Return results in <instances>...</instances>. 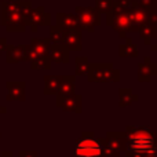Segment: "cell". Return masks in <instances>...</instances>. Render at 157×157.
Here are the masks:
<instances>
[{
	"mask_svg": "<svg viewBox=\"0 0 157 157\" xmlns=\"http://www.w3.org/2000/svg\"><path fill=\"white\" fill-rule=\"evenodd\" d=\"M138 99H139V97L131 88H120L119 90V106L120 108L131 106Z\"/></svg>",
	"mask_w": 157,
	"mask_h": 157,
	"instance_id": "44dd1931",
	"label": "cell"
},
{
	"mask_svg": "<svg viewBox=\"0 0 157 157\" xmlns=\"http://www.w3.org/2000/svg\"><path fill=\"white\" fill-rule=\"evenodd\" d=\"M40 26H51V14L47 13L43 6L33 8L29 19L26 21V28L30 32H37Z\"/></svg>",
	"mask_w": 157,
	"mask_h": 157,
	"instance_id": "52a82bcc",
	"label": "cell"
},
{
	"mask_svg": "<svg viewBox=\"0 0 157 157\" xmlns=\"http://www.w3.org/2000/svg\"><path fill=\"white\" fill-rule=\"evenodd\" d=\"M103 138H97L94 132L84 131L75 145V157H102Z\"/></svg>",
	"mask_w": 157,
	"mask_h": 157,
	"instance_id": "3957f363",
	"label": "cell"
},
{
	"mask_svg": "<svg viewBox=\"0 0 157 157\" xmlns=\"http://www.w3.org/2000/svg\"><path fill=\"white\" fill-rule=\"evenodd\" d=\"M19 11H21V15L22 18L25 19V22L29 19L30 14H32L33 11V7H32V3L29 2V0H21L19 2Z\"/></svg>",
	"mask_w": 157,
	"mask_h": 157,
	"instance_id": "4316f807",
	"label": "cell"
},
{
	"mask_svg": "<svg viewBox=\"0 0 157 157\" xmlns=\"http://www.w3.org/2000/svg\"><path fill=\"white\" fill-rule=\"evenodd\" d=\"M62 75H48L44 76V94L46 95H58L62 84Z\"/></svg>",
	"mask_w": 157,
	"mask_h": 157,
	"instance_id": "ac0fdd59",
	"label": "cell"
},
{
	"mask_svg": "<svg viewBox=\"0 0 157 157\" xmlns=\"http://www.w3.org/2000/svg\"><path fill=\"white\" fill-rule=\"evenodd\" d=\"M7 47H8L7 39H6V37H0V55H2V52H6Z\"/></svg>",
	"mask_w": 157,
	"mask_h": 157,
	"instance_id": "4dcf8cb0",
	"label": "cell"
},
{
	"mask_svg": "<svg viewBox=\"0 0 157 157\" xmlns=\"http://www.w3.org/2000/svg\"><path fill=\"white\" fill-rule=\"evenodd\" d=\"M94 2H95V8L98 10L99 14L110 13L114 4V0H94Z\"/></svg>",
	"mask_w": 157,
	"mask_h": 157,
	"instance_id": "484cf974",
	"label": "cell"
},
{
	"mask_svg": "<svg viewBox=\"0 0 157 157\" xmlns=\"http://www.w3.org/2000/svg\"><path fill=\"white\" fill-rule=\"evenodd\" d=\"M127 136L128 157H157V134L149 127L128 125L124 131Z\"/></svg>",
	"mask_w": 157,
	"mask_h": 157,
	"instance_id": "6da1fadb",
	"label": "cell"
},
{
	"mask_svg": "<svg viewBox=\"0 0 157 157\" xmlns=\"http://www.w3.org/2000/svg\"><path fill=\"white\" fill-rule=\"evenodd\" d=\"M81 29H76V30H69L66 32L65 36V44L69 48V51H81L83 50V39H81Z\"/></svg>",
	"mask_w": 157,
	"mask_h": 157,
	"instance_id": "e0dca14e",
	"label": "cell"
},
{
	"mask_svg": "<svg viewBox=\"0 0 157 157\" xmlns=\"http://www.w3.org/2000/svg\"><path fill=\"white\" fill-rule=\"evenodd\" d=\"M0 24L10 33H22L26 30V22L19 11V2L17 0L0 2Z\"/></svg>",
	"mask_w": 157,
	"mask_h": 157,
	"instance_id": "7a4b0ae2",
	"label": "cell"
},
{
	"mask_svg": "<svg viewBox=\"0 0 157 157\" xmlns=\"http://www.w3.org/2000/svg\"><path fill=\"white\" fill-rule=\"evenodd\" d=\"M87 80L90 83H117L120 80V71L109 62L91 63Z\"/></svg>",
	"mask_w": 157,
	"mask_h": 157,
	"instance_id": "277c9868",
	"label": "cell"
},
{
	"mask_svg": "<svg viewBox=\"0 0 157 157\" xmlns=\"http://www.w3.org/2000/svg\"><path fill=\"white\" fill-rule=\"evenodd\" d=\"M149 21L152 22L153 25H156V26H157V11H156V13H153L152 15H150V19H149Z\"/></svg>",
	"mask_w": 157,
	"mask_h": 157,
	"instance_id": "d6a6232c",
	"label": "cell"
},
{
	"mask_svg": "<svg viewBox=\"0 0 157 157\" xmlns=\"http://www.w3.org/2000/svg\"><path fill=\"white\" fill-rule=\"evenodd\" d=\"M6 112H7V109H6V108H4V106H2V105H0V114L6 113Z\"/></svg>",
	"mask_w": 157,
	"mask_h": 157,
	"instance_id": "e575fe53",
	"label": "cell"
},
{
	"mask_svg": "<svg viewBox=\"0 0 157 157\" xmlns=\"http://www.w3.org/2000/svg\"><path fill=\"white\" fill-rule=\"evenodd\" d=\"M57 25L63 28L66 32L80 29L78 18L76 14H73V13H58L57 14Z\"/></svg>",
	"mask_w": 157,
	"mask_h": 157,
	"instance_id": "2e32d148",
	"label": "cell"
},
{
	"mask_svg": "<svg viewBox=\"0 0 157 157\" xmlns=\"http://www.w3.org/2000/svg\"><path fill=\"white\" fill-rule=\"evenodd\" d=\"M75 14L78 18V25H80L81 30L86 32H95L98 26L101 25V14L95 7H78L75 8Z\"/></svg>",
	"mask_w": 157,
	"mask_h": 157,
	"instance_id": "8992f818",
	"label": "cell"
},
{
	"mask_svg": "<svg viewBox=\"0 0 157 157\" xmlns=\"http://www.w3.org/2000/svg\"><path fill=\"white\" fill-rule=\"evenodd\" d=\"M66 36V30L63 28H61L59 25H51L50 26V41L51 44H63Z\"/></svg>",
	"mask_w": 157,
	"mask_h": 157,
	"instance_id": "603a6c76",
	"label": "cell"
},
{
	"mask_svg": "<svg viewBox=\"0 0 157 157\" xmlns=\"http://www.w3.org/2000/svg\"><path fill=\"white\" fill-rule=\"evenodd\" d=\"M138 35L145 44H149L150 46V44L153 43V40L157 37V26L149 21V22H146V24H144L142 26H139Z\"/></svg>",
	"mask_w": 157,
	"mask_h": 157,
	"instance_id": "ffe728a7",
	"label": "cell"
},
{
	"mask_svg": "<svg viewBox=\"0 0 157 157\" xmlns=\"http://www.w3.org/2000/svg\"><path fill=\"white\" fill-rule=\"evenodd\" d=\"M134 0H114V7L119 8V10L121 11H128L131 7V4H132Z\"/></svg>",
	"mask_w": 157,
	"mask_h": 157,
	"instance_id": "f1b7e54d",
	"label": "cell"
},
{
	"mask_svg": "<svg viewBox=\"0 0 157 157\" xmlns=\"http://www.w3.org/2000/svg\"><path fill=\"white\" fill-rule=\"evenodd\" d=\"M51 65H52V62L50 59V57L37 58V59L30 62V68L33 71H48V69H51Z\"/></svg>",
	"mask_w": 157,
	"mask_h": 157,
	"instance_id": "d4e9b609",
	"label": "cell"
},
{
	"mask_svg": "<svg viewBox=\"0 0 157 157\" xmlns=\"http://www.w3.org/2000/svg\"><path fill=\"white\" fill-rule=\"evenodd\" d=\"M119 57H121V58H138L139 57L138 46L134 43L132 39L127 37L124 43H121L119 46Z\"/></svg>",
	"mask_w": 157,
	"mask_h": 157,
	"instance_id": "d6986e66",
	"label": "cell"
},
{
	"mask_svg": "<svg viewBox=\"0 0 157 157\" xmlns=\"http://www.w3.org/2000/svg\"><path fill=\"white\" fill-rule=\"evenodd\" d=\"M26 61H29V44L7 47L6 50V62L7 63H21Z\"/></svg>",
	"mask_w": 157,
	"mask_h": 157,
	"instance_id": "8fae6325",
	"label": "cell"
},
{
	"mask_svg": "<svg viewBox=\"0 0 157 157\" xmlns=\"http://www.w3.org/2000/svg\"><path fill=\"white\" fill-rule=\"evenodd\" d=\"M0 157H15L13 155V152H10V150H3L2 153H0Z\"/></svg>",
	"mask_w": 157,
	"mask_h": 157,
	"instance_id": "1f68e13d",
	"label": "cell"
},
{
	"mask_svg": "<svg viewBox=\"0 0 157 157\" xmlns=\"http://www.w3.org/2000/svg\"><path fill=\"white\" fill-rule=\"evenodd\" d=\"M121 157H128V156H127V155H125V153H124V155H123Z\"/></svg>",
	"mask_w": 157,
	"mask_h": 157,
	"instance_id": "d590c367",
	"label": "cell"
},
{
	"mask_svg": "<svg viewBox=\"0 0 157 157\" xmlns=\"http://www.w3.org/2000/svg\"><path fill=\"white\" fill-rule=\"evenodd\" d=\"M7 101H25L26 98V83L25 81H7Z\"/></svg>",
	"mask_w": 157,
	"mask_h": 157,
	"instance_id": "5bb4252c",
	"label": "cell"
},
{
	"mask_svg": "<svg viewBox=\"0 0 157 157\" xmlns=\"http://www.w3.org/2000/svg\"><path fill=\"white\" fill-rule=\"evenodd\" d=\"M18 157H37V152H35V150H21Z\"/></svg>",
	"mask_w": 157,
	"mask_h": 157,
	"instance_id": "f546056e",
	"label": "cell"
},
{
	"mask_svg": "<svg viewBox=\"0 0 157 157\" xmlns=\"http://www.w3.org/2000/svg\"><path fill=\"white\" fill-rule=\"evenodd\" d=\"M106 24L117 32L120 39L127 37L128 32H134L132 22L130 19L128 11H121L113 6L110 13L106 14Z\"/></svg>",
	"mask_w": 157,
	"mask_h": 157,
	"instance_id": "5b68a950",
	"label": "cell"
},
{
	"mask_svg": "<svg viewBox=\"0 0 157 157\" xmlns=\"http://www.w3.org/2000/svg\"><path fill=\"white\" fill-rule=\"evenodd\" d=\"M150 50H152L153 52H156V54H157V41H155V43L150 44Z\"/></svg>",
	"mask_w": 157,
	"mask_h": 157,
	"instance_id": "836d02e7",
	"label": "cell"
},
{
	"mask_svg": "<svg viewBox=\"0 0 157 157\" xmlns=\"http://www.w3.org/2000/svg\"><path fill=\"white\" fill-rule=\"evenodd\" d=\"M50 48H51V41L50 39L44 37H36L30 40L29 44V62L37 59V58L48 57Z\"/></svg>",
	"mask_w": 157,
	"mask_h": 157,
	"instance_id": "30bf717a",
	"label": "cell"
},
{
	"mask_svg": "<svg viewBox=\"0 0 157 157\" xmlns=\"http://www.w3.org/2000/svg\"><path fill=\"white\" fill-rule=\"evenodd\" d=\"M105 145L116 157H121L127 150V136L124 132H108L105 136Z\"/></svg>",
	"mask_w": 157,
	"mask_h": 157,
	"instance_id": "9c48e42d",
	"label": "cell"
},
{
	"mask_svg": "<svg viewBox=\"0 0 157 157\" xmlns=\"http://www.w3.org/2000/svg\"><path fill=\"white\" fill-rule=\"evenodd\" d=\"M76 78L75 76H63L62 84H61L59 92H58L57 97H71L75 94V90H76Z\"/></svg>",
	"mask_w": 157,
	"mask_h": 157,
	"instance_id": "7402d4cb",
	"label": "cell"
},
{
	"mask_svg": "<svg viewBox=\"0 0 157 157\" xmlns=\"http://www.w3.org/2000/svg\"><path fill=\"white\" fill-rule=\"evenodd\" d=\"M153 76H157V65L152 62L150 57H145L144 62L138 63V81L149 83Z\"/></svg>",
	"mask_w": 157,
	"mask_h": 157,
	"instance_id": "4fadbf2b",
	"label": "cell"
},
{
	"mask_svg": "<svg viewBox=\"0 0 157 157\" xmlns=\"http://www.w3.org/2000/svg\"><path fill=\"white\" fill-rule=\"evenodd\" d=\"M90 65H91V63L88 62L87 57H80V55H77V57L75 58V73H76V76H83V75L88 73Z\"/></svg>",
	"mask_w": 157,
	"mask_h": 157,
	"instance_id": "cb8c5ba5",
	"label": "cell"
},
{
	"mask_svg": "<svg viewBox=\"0 0 157 157\" xmlns=\"http://www.w3.org/2000/svg\"><path fill=\"white\" fill-rule=\"evenodd\" d=\"M152 14L153 13H150L149 10L144 8L136 0H134L131 7H130V10H128V15H130V19H131V22H132L134 32H138L139 26H142L144 24L149 22Z\"/></svg>",
	"mask_w": 157,
	"mask_h": 157,
	"instance_id": "ba28073f",
	"label": "cell"
},
{
	"mask_svg": "<svg viewBox=\"0 0 157 157\" xmlns=\"http://www.w3.org/2000/svg\"><path fill=\"white\" fill-rule=\"evenodd\" d=\"M48 57L52 63H68L71 61L69 48L65 44H51Z\"/></svg>",
	"mask_w": 157,
	"mask_h": 157,
	"instance_id": "9a60e30c",
	"label": "cell"
},
{
	"mask_svg": "<svg viewBox=\"0 0 157 157\" xmlns=\"http://www.w3.org/2000/svg\"><path fill=\"white\" fill-rule=\"evenodd\" d=\"M144 8L149 10L150 13H156L157 11V0H136Z\"/></svg>",
	"mask_w": 157,
	"mask_h": 157,
	"instance_id": "83f0119b",
	"label": "cell"
},
{
	"mask_svg": "<svg viewBox=\"0 0 157 157\" xmlns=\"http://www.w3.org/2000/svg\"><path fill=\"white\" fill-rule=\"evenodd\" d=\"M81 102L83 97L80 94H73L71 97H57V106L65 112L81 113Z\"/></svg>",
	"mask_w": 157,
	"mask_h": 157,
	"instance_id": "7c38bea8",
	"label": "cell"
}]
</instances>
